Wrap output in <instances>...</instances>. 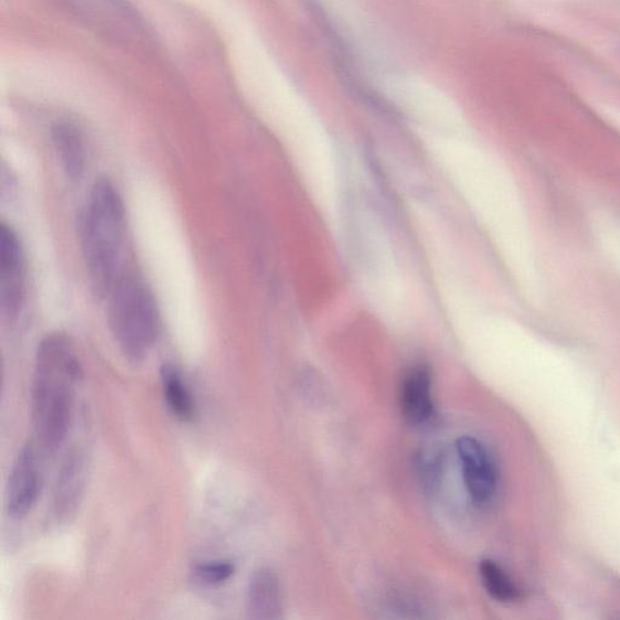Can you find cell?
<instances>
[{"label": "cell", "instance_id": "11", "mask_svg": "<svg viewBox=\"0 0 620 620\" xmlns=\"http://www.w3.org/2000/svg\"><path fill=\"white\" fill-rule=\"evenodd\" d=\"M160 380L172 415L183 421L192 420L195 416V403L181 372L175 366L167 364L161 367Z\"/></svg>", "mask_w": 620, "mask_h": 620}, {"label": "cell", "instance_id": "10", "mask_svg": "<svg viewBox=\"0 0 620 620\" xmlns=\"http://www.w3.org/2000/svg\"><path fill=\"white\" fill-rule=\"evenodd\" d=\"M52 138L62 170L71 180H78L85 169V145L76 124L61 120L54 124Z\"/></svg>", "mask_w": 620, "mask_h": 620}, {"label": "cell", "instance_id": "4", "mask_svg": "<svg viewBox=\"0 0 620 620\" xmlns=\"http://www.w3.org/2000/svg\"><path fill=\"white\" fill-rule=\"evenodd\" d=\"M26 297V271L18 234L10 226H0V302L4 316L15 320Z\"/></svg>", "mask_w": 620, "mask_h": 620}, {"label": "cell", "instance_id": "2", "mask_svg": "<svg viewBox=\"0 0 620 620\" xmlns=\"http://www.w3.org/2000/svg\"><path fill=\"white\" fill-rule=\"evenodd\" d=\"M126 231V209L116 185L100 179L93 185L79 223V239L92 289L108 295L117 280L120 247Z\"/></svg>", "mask_w": 620, "mask_h": 620}, {"label": "cell", "instance_id": "14", "mask_svg": "<svg viewBox=\"0 0 620 620\" xmlns=\"http://www.w3.org/2000/svg\"><path fill=\"white\" fill-rule=\"evenodd\" d=\"M235 567L229 562H215L197 565L194 575L209 586H218L234 575Z\"/></svg>", "mask_w": 620, "mask_h": 620}, {"label": "cell", "instance_id": "5", "mask_svg": "<svg viewBox=\"0 0 620 620\" xmlns=\"http://www.w3.org/2000/svg\"><path fill=\"white\" fill-rule=\"evenodd\" d=\"M456 448L469 498L478 505L489 504L498 493L500 483L493 457L485 445L471 437L458 439Z\"/></svg>", "mask_w": 620, "mask_h": 620}, {"label": "cell", "instance_id": "13", "mask_svg": "<svg viewBox=\"0 0 620 620\" xmlns=\"http://www.w3.org/2000/svg\"><path fill=\"white\" fill-rule=\"evenodd\" d=\"M602 250L620 271V225L613 221L600 220L597 227Z\"/></svg>", "mask_w": 620, "mask_h": 620}, {"label": "cell", "instance_id": "3", "mask_svg": "<svg viewBox=\"0 0 620 620\" xmlns=\"http://www.w3.org/2000/svg\"><path fill=\"white\" fill-rule=\"evenodd\" d=\"M108 295V322L119 350L131 363L143 362L153 349L160 325L151 289L128 272L117 278Z\"/></svg>", "mask_w": 620, "mask_h": 620}, {"label": "cell", "instance_id": "6", "mask_svg": "<svg viewBox=\"0 0 620 620\" xmlns=\"http://www.w3.org/2000/svg\"><path fill=\"white\" fill-rule=\"evenodd\" d=\"M41 490L39 457L30 443L22 448L11 469L6 500L8 514L17 520L26 517L39 501Z\"/></svg>", "mask_w": 620, "mask_h": 620}, {"label": "cell", "instance_id": "15", "mask_svg": "<svg viewBox=\"0 0 620 620\" xmlns=\"http://www.w3.org/2000/svg\"><path fill=\"white\" fill-rule=\"evenodd\" d=\"M441 460L440 455L436 451L421 452L418 460V470L421 481L428 488L438 485L441 474Z\"/></svg>", "mask_w": 620, "mask_h": 620}, {"label": "cell", "instance_id": "1", "mask_svg": "<svg viewBox=\"0 0 620 620\" xmlns=\"http://www.w3.org/2000/svg\"><path fill=\"white\" fill-rule=\"evenodd\" d=\"M82 374L71 340L62 333L47 334L36 350L32 384L34 430L46 451L58 450L67 437Z\"/></svg>", "mask_w": 620, "mask_h": 620}, {"label": "cell", "instance_id": "9", "mask_svg": "<svg viewBox=\"0 0 620 620\" xmlns=\"http://www.w3.org/2000/svg\"><path fill=\"white\" fill-rule=\"evenodd\" d=\"M282 611L278 577L268 568L256 570L247 589V612L253 619H277Z\"/></svg>", "mask_w": 620, "mask_h": 620}, {"label": "cell", "instance_id": "8", "mask_svg": "<svg viewBox=\"0 0 620 620\" xmlns=\"http://www.w3.org/2000/svg\"><path fill=\"white\" fill-rule=\"evenodd\" d=\"M432 386L430 371L416 366L405 376L400 406L404 418L411 425H424L434 415Z\"/></svg>", "mask_w": 620, "mask_h": 620}, {"label": "cell", "instance_id": "12", "mask_svg": "<svg viewBox=\"0 0 620 620\" xmlns=\"http://www.w3.org/2000/svg\"><path fill=\"white\" fill-rule=\"evenodd\" d=\"M480 576L483 587L494 600L500 602H515L521 598V591L514 579L506 570L492 560L480 564Z\"/></svg>", "mask_w": 620, "mask_h": 620}, {"label": "cell", "instance_id": "7", "mask_svg": "<svg viewBox=\"0 0 620 620\" xmlns=\"http://www.w3.org/2000/svg\"><path fill=\"white\" fill-rule=\"evenodd\" d=\"M86 475L85 455L79 450L71 451L62 463L54 487V511L57 517L66 519L76 513L82 501Z\"/></svg>", "mask_w": 620, "mask_h": 620}]
</instances>
